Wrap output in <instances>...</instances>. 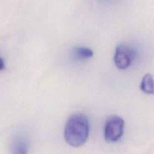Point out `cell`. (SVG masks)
<instances>
[{
  "label": "cell",
  "instance_id": "2",
  "mask_svg": "<svg viewBox=\"0 0 154 154\" xmlns=\"http://www.w3.org/2000/svg\"><path fill=\"white\" fill-rule=\"evenodd\" d=\"M125 121L121 117L110 116L107 118L104 126V138L110 143L117 142L124 133Z\"/></svg>",
  "mask_w": 154,
  "mask_h": 154
},
{
  "label": "cell",
  "instance_id": "6",
  "mask_svg": "<svg viewBox=\"0 0 154 154\" xmlns=\"http://www.w3.org/2000/svg\"><path fill=\"white\" fill-rule=\"evenodd\" d=\"M12 154H28V144L24 138H18L14 142L11 149Z\"/></svg>",
  "mask_w": 154,
  "mask_h": 154
},
{
  "label": "cell",
  "instance_id": "1",
  "mask_svg": "<svg viewBox=\"0 0 154 154\" xmlns=\"http://www.w3.org/2000/svg\"><path fill=\"white\" fill-rule=\"evenodd\" d=\"M89 132L90 123L87 116L83 114H74L66 121L63 137L69 146L79 147L87 141Z\"/></svg>",
  "mask_w": 154,
  "mask_h": 154
},
{
  "label": "cell",
  "instance_id": "4",
  "mask_svg": "<svg viewBox=\"0 0 154 154\" xmlns=\"http://www.w3.org/2000/svg\"><path fill=\"white\" fill-rule=\"evenodd\" d=\"M140 89L145 94L154 95V79L152 75L148 73L143 77Z\"/></svg>",
  "mask_w": 154,
  "mask_h": 154
},
{
  "label": "cell",
  "instance_id": "7",
  "mask_svg": "<svg viewBox=\"0 0 154 154\" xmlns=\"http://www.w3.org/2000/svg\"><path fill=\"white\" fill-rule=\"evenodd\" d=\"M5 68V61L1 57H0V71L3 70Z\"/></svg>",
  "mask_w": 154,
  "mask_h": 154
},
{
  "label": "cell",
  "instance_id": "5",
  "mask_svg": "<svg viewBox=\"0 0 154 154\" xmlns=\"http://www.w3.org/2000/svg\"><path fill=\"white\" fill-rule=\"evenodd\" d=\"M74 57L78 60H88L94 55V52L91 49L86 47H76L73 51Z\"/></svg>",
  "mask_w": 154,
  "mask_h": 154
},
{
  "label": "cell",
  "instance_id": "3",
  "mask_svg": "<svg viewBox=\"0 0 154 154\" xmlns=\"http://www.w3.org/2000/svg\"><path fill=\"white\" fill-rule=\"evenodd\" d=\"M135 57L136 51L134 48L125 44H121L116 48L113 61L117 69L125 70L131 66Z\"/></svg>",
  "mask_w": 154,
  "mask_h": 154
}]
</instances>
